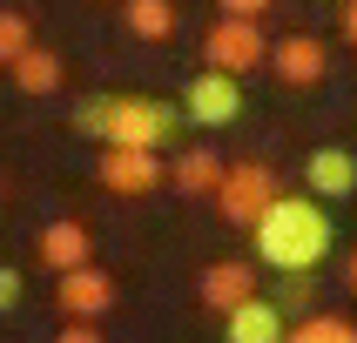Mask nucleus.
I'll use <instances>...</instances> for the list:
<instances>
[{
  "mask_svg": "<svg viewBox=\"0 0 357 343\" xmlns=\"http://www.w3.org/2000/svg\"><path fill=\"white\" fill-rule=\"evenodd\" d=\"M250 236H257V256L277 276H310L331 249V209L317 196H277Z\"/></svg>",
  "mask_w": 357,
  "mask_h": 343,
  "instance_id": "1",
  "label": "nucleus"
},
{
  "mask_svg": "<svg viewBox=\"0 0 357 343\" xmlns=\"http://www.w3.org/2000/svg\"><path fill=\"white\" fill-rule=\"evenodd\" d=\"M277 196L283 189H277V175H270V161H229L222 182H216V209H222V222H236V229H257L263 209Z\"/></svg>",
  "mask_w": 357,
  "mask_h": 343,
  "instance_id": "2",
  "label": "nucleus"
},
{
  "mask_svg": "<svg viewBox=\"0 0 357 343\" xmlns=\"http://www.w3.org/2000/svg\"><path fill=\"white\" fill-rule=\"evenodd\" d=\"M202 61H209L216 74H250V67L270 61V34H263L257 20L216 14V20H209V34H202Z\"/></svg>",
  "mask_w": 357,
  "mask_h": 343,
  "instance_id": "3",
  "label": "nucleus"
},
{
  "mask_svg": "<svg viewBox=\"0 0 357 343\" xmlns=\"http://www.w3.org/2000/svg\"><path fill=\"white\" fill-rule=\"evenodd\" d=\"M176 108L149 95H115V115H108V148H155V141L176 135Z\"/></svg>",
  "mask_w": 357,
  "mask_h": 343,
  "instance_id": "4",
  "label": "nucleus"
},
{
  "mask_svg": "<svg viewBox=\"0 0 357 343\" xmlns=\"http://www.w3.org/2000/svg\"><path fill=\"white\" fill-rule=\"evenodd\" d=\"M95 175H101L108 196L135 202V196H149V189H162V155H155V148H101Z\"/></svg>",
  "mask_w": 357,
  "mask_h": 343,
  "instance_id": "5",
  "label": "nucleus"
},
{
  "mask_svg": "<svg viewBox=\"0 0 357 343\" xmlns=\"http://www.w3.org/2000/svg\"><path fill=\"white\" fill-rule=\"evenodd\" d=\"M182 115L202 121V128H229V121L243 115V88H236V74H216V67H202V74L182 88Z\"/></svg>",
  "mask_w": 357,
  "mask_h": 343,
  "instance_id": "6",
  "label": "nucleus"
},
{
  "mask_svg": "<svg viewBox=\"0 0 357 343\" xmlns=\"http://www.w3.org/2000/svg\"><path fill=\"white\" fill-rule=\"evenodd\" d=\"M54 303H61V317L68 323H95V317H108L115 310V276L108 269H68V276L54 282Z\"/></svg>",
  "mask_w": 357,
  "mask_h": 343,
  "instance_id": "7",
  "label": "nucleus"
},
{
  "mask_svg": "<svg viewBox=\"0 0 357 343\" xmlns=\"http://www.w3.org/2000/svg\"><path fill=\"white\" fill-rule=\"evenodd\" d=\"M270 67H277V81H290V88H317L331 54H324L317 34H283L277 47H270Z\"/></svg>",
  "mask_w": 357,
  "mask_h": 343,
  "instance_id": "8",
  "label": "nucleus"
},
{
  "mask_svg": "<svg viewBox=\"0 0 357 343\" xmlns=\"http://www.w3.org/2000/svg\"><path fill=\"white\" fill-rule=\"evenodd\" d=\"M222 337H229V343H283V337H290V323H283V303L250 296L243 310H229V317H222Z\"/></svg>",
  "mask_w": 357,
  "mask_h": 343,
  "instance_id": "9",
  "label": "nucleus"
},
{
  "mask_svg": "<svg viewBox=\"0 0 357 343\" xmlns=\"http://www.w3.org/2000/svg\"><path fill=\"white\" fill-rule=\"evenodd\" d=\"M257 296V262H209V269H202V303H209V310H222V317H229V310H243V303Z\"/></svg>",
  "mask_w": 357,
  "mask_h": 343,
  "instance_id": "10",
  "label": "nucleus"
},
{
  "mask_svg": "<svg viewBox=\"0 0 357 343\" xmlns=\"http://www.w3.org/2000/svg\"><path fill=\"white\" fill-rule=\"evenodd\" d=\"M34 249H40V262H47L54 276H68V269H88V249H95V242H88V229H81L75 216H61V222L40 229Z\"/></svg>",
  "mask_w": 357,
  "mask_h": 343,
  "instance_id": "11",
  "label": "nucleus"
},
{
  "mask_svg": "<svg viewBox=\"0 0 357 343\" xmlns=\"http://www.w3.org/2000/svg\"><path fill=\"white\" fill-rule=\"evenodd\" d=\"M303 189L310 196H357V155L351 148H317V155L303 161Z\"/></svg>",
  "mask_w": 357,
  "mask_h": 343,
  "instance_id": "12",
  "label": "nucleus"
},
{
  "mask_svg": "<svg viewBox=\"0 0 357 343\" xmlns=\"http://www.w3.org/2000/svg\"><path fill=\"white\" fill-rule=\"evenodd\" d=\"M222 168H229V161H216V148H182L176 161H169V182H176L182 196H216V182H222Z\"/></svg>",
  "mask_w": 357,
  "mask_h": 343,
  "instance_id": "13",
  "label": "nucleus"
},
{
  "mask_svg": "<svg viewBox=\"0 0 357 343\" xmlns=\"http://www.w3.org/2000/svg\"><path fill=\"white\" fill-rule=\"evenodd\" d=\"M61 81H68V61H61L54 47H40V40L14 61V88H20V95H54Z\"/></svg>",
  "mask_w": 357,
  "mask_h": 343,
  "instance_id": "14",
  "label": "nucleus"
},
{
  "mask_svg": "<svg viewBox=\"0 0 357 343\" xmlns=\"http://www.w3.org/2000/svg\"><path fill=\"white\" fill-rule=\"evenodd\" d=\"M128 34L169 40V34H176V0H128Z\"/></svg>",
  "mask_w": 357,
  "mask_h": 343,
  "instance_id": "15",
  "label": "nucleus"
},
{
  "mask_svg": "<svg viewBox=\"0 0 357 343\" xmlns=\"http://www.w3.org/2000/svg\"><path fill=\"white\" fill-rule=\"evenodd\" d=\"M283 343H357V323L351 317H303Z\"/></svg>",
  "mask_w": 357,
  "mask_h": 343,
  "instance_id": "16",
  "label": "nucleus"
},
{
  "mask_svg": "<svg viewBox=\"0 0 357 343\" xmlns=\"http://www.w3.org/2000/svg\"><path fill=\"white\" fill-rule=\"evenodd\" d=\"M34 47V27H27V14H14V7H0V61L14 67L20 54Z\"/></svg>",
  "mask_w": 357,
  "mask_h": 343,
  "instance_id": "17",
  "label": "nucleus"
},
{
  "mask_svg": "<svg viewBox=\"0 0 357 343\" xmlns=\"http://www.w3.org/2000/svg\"><path fill=\"white\" fill-rule=\"evenodd\" d=\"M108 115H115V95H81L75 101V128L95 135V141H108Z\"/></svg>",
  "mask_w": 357,
  "mask_h": 343,
  "instance_id": "18",
  "label": "nucleus"
},
{
  "mask_svg": "<svg viewBox=\"0 0 357 343\" xmlns=\"http://www.w3.org/2000/svg\"><path fill=\"white\" fill-rule=\"evenodd\" d=\"M277 303H283V310H303V303H310V276H283L277 282Z\"/></svg>",
  "mask_w": 357,
  "mask_h": 343,
  "instance_id": "19",
  "label": "nucleus"
},
{
  "mask_svg": "<svg viewBox=\"0 0 357 343\" xmlns=\"http://www.w3.org/2000/svg\"><path fill=\"white\" fill-rule=\"evenodd\" d=\"M7 310H20V269L0 262V317H7Z\"/></svg>",
  "mask_w": 357,
  "mask_h": 343,
  "instance_id": "20",
  "label": "nucleus"
},
{
  "mask_svg": "<svg viewBox=\"0 0 357 343\" xmlns=\"http://www.w3.org/2000/svg\"><path fill=\"white\" fill-rule=\"evenodd\" d=\"M216 14H236V20H257V14H270V0H216Z\"/></svg>",
  "mask_w": 357,
  "mask_h": 343,
  "instance_id": "21",
  "label": "nucleus"
},
{
  "mask_svg": "<svg viewBox=\"0 0 357 343\" xmlns=\"http://www.w3.org/2000/svg\"><path fill=\"white\" fill-rule=\"evenodd\" d=\"M54 343H101V330H95V323H68Z\"/></svg>",
  "mask_w": 357,
  "mask_h": 343,
  "instance_id": "22",
  "label": "nucleus"
},
{
  "mask_svg": "<svg viewBox=\"0 0 357 343\" xmlns=\"http://www.w3.org/2000/svg\"><path fill=\"white\" fill-rule=\"evenodd\" d=\"M344 34L357 40V0H344Z\"/></svg>",
  "mask_w": 357,
  "mask_h": 343,
  "instance_id": "23",
  "label": "nucleus"
},
{
  "mask_svg": "<svg viewBox=\"0 0 357 343\" xmlns=\"http://www.w3.org/2000/svg\"><path fill=\"white\" fill-rule=\"evenodd\" d=\"M344 282H351V289H357V249H351V262H344Z\"/></svg>",
  "mask_w": 357,
  "mask_h": 343,
  "instance_id": "24",
  "label": "nucleus"
}]
</instances>
